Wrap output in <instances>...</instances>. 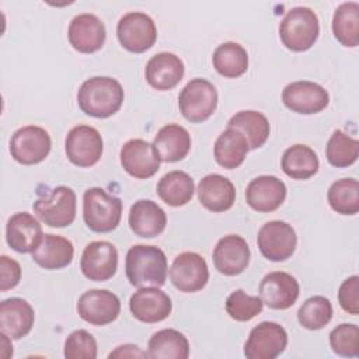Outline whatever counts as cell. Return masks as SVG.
Wrapping results in <instances>:
<instances>
[{
	"label": "cell",
	"mask_w": 359,
	"mask_h": 359,
	"mask_svg": "<svg viewBox=\"0 0 359 359\" xmlns=\"http://www.w3.org/2000/svg\"><path fill=\"white\" fill-rule=\"evenodd\" d=\"M167 257L156 245L137 244L129 248L125 259L126 278L135 287H160L167 279Z\"/></svg>",
	"instance_id": "cell-1"
},
{
	"label": "cell",
	"mask_w": 359,
	"mask_h": 359,
	"mask_svg": "<svg viewBox=\"0 0 359 359\" xmlns=\"http://www.w3.org/2000/svg\"><path fill=\"white\" fill-rule=\"evenodd\" d=\"M123 102V88L116 79L95 76L87 79L77 91L80 109L94 118H108L118 112Z\"/></svg>",
	"instance_id": "cell-2"
},
{
	"label": "cell",
	"mask_w": 359,
	"mask_h": 359,
	"mask_svg": "<svg viewBox=\"0 0 359 359\" xmlns=\"http://www.w3.org/2000/svg\"><path fill=\"white\" fill-rule=\"evenodd\" d=\"M122 216V201L107 194L100 187L84 191L83 217L87 227L95 233H109L115 230Z\"/></svg>",
	"instance_id": "cell-3"
},
{
	"label": "cell",
	"mask_w": 359,
	"mask_h": 359,
	"mask_svg": "<svg viewBox=\"0 0 359 359\" xmlns=\"http://www.w3.org/2000/svg\"><path fill=\"white\" fill-rule=\"evenodd\" d=\"M320 34V24L316 13L309 7L290 8L280 21L279 36L282 43L293 52L310 49Z\"/></svg>",
	"instance_id": "cell-4"
},
{
	"label": "cell",
	"mask_w": 359,
	"mask_h": 359,
	"mask_svg": "<svg viewBox=\"0 0 359 359\" xmlns=\"http://www.w3.org/2000/svg\"><path fill=\"white\" fill-rule=\"evenodd\" d=\"M178 107L187 121L192 123L203 122L216 111L217 91L209 80L192 79L181 90Z\"/></svg>",
	"instance_id": "cell-5"
},
{
	"label": "cell",
	"mask_w": 359,
	"mask_h": 359,
	"mask_svg": "<svg viewBox=\"0 0 359 359\" xmlns=\"http://www.w3.org/2000/svg\"><path fill=\"white\" fill-rule=\"evenodd\" d=\"M52 147L49 133L35 125H27L14 132L10 139L11 157L24 165H32L43 161Z\"/></svg>",
	"instance_id": "cell-6"
},
{
	"label": "cell",
	"mask_w": 359,
	"mask_h": 359,
	"mask_svg": "<svg viewBox=\"0 0 359 359\" xmlns=\"http://www.w3.org/2000/svg\"><path fill=\"white\" fill-rule=\"evenodd\" d=\"M116 35L126 50L142 53L154 45L157 28L150 15L140 11H130L118 21Z\"/></svg>",
	"instance_id": "cell-7"
},
{
	"label": "cell",
	"mask_w": 359,
	"mask_h": 359,
	"mask_svg": "<svg viewBox=\"0 0 359 359\" xmlns=\"http://www.w3.org/2000/svg\"><path fill=\"white\" fill-rule=\"evenodd\" d=\"M34 212L49 227H66L76 217V194L72 188L59 185L49 196L34 202Z\"/></svg>",
	"instance_id": "cell-8"
},
{
	"label": "cell",
	"mask_w": 359,
	"mask_h": 359,
	"mask_svg": "<svg viewBox=\"0 0 359 359\" xmlns=\"http://www.w3.org/2000/svg\"><path fill=\"white\" fill-rule=\"evenodd\" d=\"M261 254L273 262L290 258L296 250L297 236L290 224L282 220H271L265 223L257 236Z\"/></svg>",
	"instance_id": "cell-9"
},
{
	"label": "cell",
	"mask_w": 359,
	"mask_h": 359,
	"mask_svg": "<svg viewBox=\"0 0 359 359\" xmlns=\"http://www.w3.org/2000/svg\"><path fill=\"white\" fill-rule=\"evenodd\" d=\"M102 137L100 132L88 125L72 128L65 140L66 156L77 167H91L102 154Z\"/></svg>",
	"instance_id": "cell-10"
},
{
	"label": "cell",
	"mask_w": 359,
	"mask_h": 359,
	"mask_svg": "<svg viewBox=\"0 0 359 359\" xmlns=\"http://www.w3.org/2000/svg\"><path fill=\"white\" fill-rule=\"evenodd\" d=\"M287 345L286 330L273 321H262L255 325L244 345L248 359H275Z\"/></svg>",
	"instance_id": "cell-11"
},
{
	"label": "cell",
	"mask_w": 359,
	"mask_h": 359,
	"mask_svg": "<svg viewBox=\"0 0 359 359\" xmlns=\"http://www.w3.org/2000/svg\"><path fill=\"white\" fill-rule=\"evenodd\" d=\"M172 285L185 293L203 289L209 280V269L205 258L196 252L185 251L177 255L170 268Z\"/></svg>",
	"instance_id": "cell-12"
},
{
	"label": "cell",
	"mask_w": 359,
	"mask_h": 359,
	"mask_svg": "<svg viewBox=\"0 0 359 359\" xmlns=\"http://www.w3.org/2000/svg\"><path fill=\"white\" fill-rule=\"evenodd\" d=\"M77 313L84 321L93 325H107L118 318L121 302L109 290L91 289L79 297Z\"/></svg>",
	"instance_id": "cell-13"
},
{
	"label": "cell",
	"mask_w": 359,
	"mask_h": 359,
	"mask_svg": "<svg viewBox=\"0 0 359 359\" xmlns=\"http://www.w3.org/2000/svg\"><path fill=\"white\" fill-rule=\"evenodd\" d=\"M118 268V251L109 241H91L86 245L80 259L83 275L94 282L111 279Z\"/></svg>",
	"instance_id": "cell-14"
},
{
	"label": "cell",
	"mask_w": 359,
	"mask_h": 359,
	"mask_svg": "<svg viewBox=\"0 0 359 359\" xmlns=\"http://www.w3.org/2000/svg\"><path fill=\"white\" fill-rule=\"evenodd\" d=\"M283 104L293 112L311 115L321 112L330 102L327 90L313 81L300 80L289 83L282 91Z\"/></svg>",
	"instance_id": "cell-15"
},
{
	"label": "cell",
	"mask_w": 359,
	"mask_h": 359,
	"mask_svg": "<svg viewBox=\"0 0 359 359\" xmlns=\"http://www.w3.org/2000/svg\"><path fill=\"white\" fill-rule=\"evenodd\" d=\"M119 157L123 170L137 180L153 177L158 171L161 161L153 147V143L143 139L128 140L122 146Z\"/></svg>",
	"instance_id": "cell-16"
},
{
	"label": "cell",
	"mask_w": 359,
	"mask_h": 359,
	"mask_svg": "<svg viewBox=\"0 0 359 359\" xmlns=\"http://www.w3.org/2000/svg\"><path fill=\"white\" fill-rule=\"evenodd\" d=\"M299 293V282L287 272H269L259 283L261 300L273 310H285L292 307L296 303Z\"/></svg>",
	"instance_id": "cell-17"
},
{
	"label": "cell",
	"mask_w": 359,
	"mask_h": 359,
	"mask_svg": "<svg viewBox=\"0 0 359 359\" xmlns=\"http://www.w3.org/2000/svg\"><path fill=\"white\" fill-rule=\"evenodd\" d=\"M250 257V247L238 234L222 237L213 250L215 268L226 276H236L241 273L247 268Z\"/></svg>",
	"instance_id": "cell-18"
},
{
	"label": "cell",
	"mask_w": 359,
	"mask_h": 359,
	"mask_svg": "<svg viewBox=\"0 0 359 359\" xmlns=\"http://www.w3.org/2000/svg\"><path fill=\"white\" fill-rule=\"evenodd\" d=\"M129 309L136 320L153 324L171 314L172 303L170 296L158 287H140L130 296Z\"/></svg>",
	"instance_id": "cell-19"
},
{
	"label": "cell",
	"mask_w": 359,
	"mask_h": 359,
	"mask_svg": "<svg viewBox=\"0 0 359 359\" xmlns=\"http://www.w3.org/2000/svg\"><path fill=\"white\" fill-rule=\"evenodd\" d=\"M69 42L81 53H93L102 48L107 36L104 22L94 14L76 15L69 25Z\"/></svg>",
	"instance_id": "cell-20"
},
{
	"label": "cell",
	"mask_w": 359,
	"mask_h": 359,
	"mask_svg": "<svg viewBox=\"0 0 359 359\" xmlns=\"http://www.w3.org/2000/svg\"><path fill=\"white\" fill-rule=\"evenodd\" d=\"M43 238L41 223L28 212L14 213L6 224L7 244L17 252H32Z\"/></svg>",
	"instance_id": "cell-21"
},
{
	"label": "cell",
	"mask_w": 359,
	"mask_h": 359,
	"mask_svg": "<svg viewBox=\"0 0 359 359\" xmlns=\"http://www.w3.org/2000/svg\"><path fill=\"white\" fill-rule=\"evenodd\" d=\"M286 198V185L273 175H259L245 188V201L257 212H273Z\"/></svg>",
	"instance_id": "cell-22"
},
{
	"label": "cell",
	"mask_w": 359,
	"mask_h": 359,
	"mask_svg": "<svg viewBox=\"0 0 359 359\" xmlns=\"http://www.w3.org/2000/svg\"><path fill=\"white\" fill-rule=\"evenodd\" d=\"M182 60L171 52H160L149 59L144 69L146 81L156 90L167 91L174 88L184 77Z\"/></svg>",
	"instance_id": "cell-23"
},
{
	"label": "cell",
	"mask_w": 359,
	"mask_h": 359,
	"mask_svg": "<svg viewBox=\"0 0 359 359\" xmlns=\"http://www.w3.org/2000/svg\"><path fill=\"white\" fill-rule=\"evenodd\" d=\"M35 321L32 306L21 297H10L0 303V328L10 339L25 337Z\"/></svg>",
	"instance_id": "cell-24"
},
{
	"label": "cell",
	"mask_w": 359,
	"mask_h": 359,
	"mask_svg": "<svg viewBox=\"0 0 359 359\" xmlns=\"http://www.w3.org/2000/svg\"><path fill=\"white\" fill-rule=\"evenodd\" d=\"M198 199L210 212H226L236 202V188L233 182L220 175L209 174L198 184Z\"/></svg>",
	"instance_id": "cell-25"
},
{
	"label": "cell",
	"mask_w": 359,
	"mask_h": 359,
	"mask_svg": "<svg viewBox=\"0 0 359 359\" xmlns=\"http://www.w3.org/2000/svg\"><path fill=\"white\" fill-rule=\"evenodd\" d=\"M167 224L165 212L150 199H140L130 206L129 226L136 236L153 238L161 234Z\"/></svg>",
	"instance_id": "cell-26"
},
{
	"label": "cell",
	"mask_w": 359,
	"mask_h": 359,
	"mask_svg": "<svg viewBox=\"0 0 359 359\" xmlns=\"http://www.w3.org/2000/svg\"><path fill=\"white\" fill-rule=\"evenodd\" d=\"M153 147L161 161L175 163L187 157L189 153L191 136L184 126L178 123H168L154 136Z\"/></svg>",
	"instance_id": "cell-27"
},
{
	"label": "cell",
	"mask_w": 359,
	"mask_h": 359,
	"mask_svg": "<svg viewBox=\"0 0 359 359\" xmlns=\"http://www.w3.org/2000/svg\"><path fill=\"white\" fill-rule=\"evenodd\" d=\"M74 248L69 238L57 234H43L39 245L32 251V259L45 269H60L73 259Z\"/></svg>",
	"instance_id": "cell-28"
},
{
	"label": "cell",
	"mask_w": 359,
	"mask_h": 359,
	"mask_svg": "<svg viewBox=\"0 0 359 359\" xmlns=\"http://www.w3.org/2000/svg\"><path fill=\"white\" fill-rule=\"evenodd\" d=\"M248 150L250 147L244 135L237 129L227 128L217 136L213 153L219 165L233 170L243 164Z\"/></svg>",
	"instance_id": "cell-29"
},
{
	"label": "cell",
	"mask_w": 359,
	"mask_h": 359,
	"mask_svg": "<svg viewBox=\"0 0 359 359\" xmlns=\"http://www.w3.org/2000/svg\"><path fill=\"white\" fill-rule=\"evenodd\" d=\"M147 355L153 359H187L189 356V342L182 332L164 328L154 332L149 339Z\"/></svg>",
	"instance_id": "cell-30"
},
{
	"label": "cell",
	"mask_w": 359,
	"mask_h": 359,
	"mask_svg": "<svg viewBox=\"0 0 359 359\" xmlns=\"http://www.w3.org/2000/svg\"><path fill=\"white\" fill-rule=\"evenodd\" d=\"M195 192V184L189 174L185 171L174 170L163 175L157 184V195L170 206L187 205Z\"/></svg>",
	"instance_id": "cell-31"
},
{
	"label": "cell",
	"mask_w": 359,
	"mask_h": 359,
	"mask_svg": "<svg viewBox=\"0 0 359 359\" xmlns=\"http://www.w3.org/2000/svg\"><path fill=\"white\" fill-rule=\"evenodd\" d=\"M282 170L292 180H307L318 171V157L306 144H293L282 156Z\"/></svg>",
	"instance_id": "cell-32"
},
{
	"label": "cell",
	"mask_w": 359,
	"mask_h": 359,
	"mask_svg": "<svg viewBox=\"0 0 359 359\" xmlns=\"http://www.w3.org/2000/svg\"><path fill=\"white\" fill-rule=\"evenodd\" d=\"M227 128H233L241 132L250 149L261 147L266 142L271 130L266 116L258 111L237 112L230 118Z\"/></svg>",
	"instance_id": "cell-33"
},
{
	"label": "cell",
	"mask_w": 359,
	"mask_h": 359,
	"mask_svg": "<svg viewBox=\"0 0 359 359\" xmlns=\"http://www.w3.org/2000/svg\"><path fill=\"white\" fill-rule=\"evenodd\" d=\"M212 62L216 72L227 79L240 77L248 69L247 50L237 42H224L219 45L213 52Z\"/></svg>",
	"instance_id": "cell-34"
},
{
	"label": "cell",
	"mask_w": 359,
	"mask_h": 359,
	"mask_svg": "<svg viewBox=\"0 0 359 359\" xmlns=\"http://www.w3.org/2000/svg\"><path fill=\"white\" fill-rule=\"evenodd\" d=\"M332 32L337 41L348 48L359 43V4L345 1L339 4L332 17Z\"/></svg>",
	"instance_id": "cell-35"
},
{
	"label": "cell",
	"mask_w": 359,
	"mask_h": 359,
	"mask_svg": "<svg viewBox=\"0 0 359 359\" xmlns=\"http://www.w3.org/2000/svg\"><path fill=\"white\" fill-rule=\"evenodd\" d=\"M328 203L337 213L356 215L359 210V184L355 178H342L331 184Z\"/></svg>",
	"instance_id": "cell-36"
},
{
	"label": "cell",
	"mask_w": 359,
	"mask_h": 359,
	"mask_svg": "<svg viewBox=\"0 0 359 359\" xmlns=\"http://www.w3.org/2000/svg\"><path fill=\"white\" fill-rule=\"evenodd\" d=\"M325 156L331 165L337 168L352 165L359 156V142L342 130L337 129L328 139Z\"/></svg>",
	"instance_id": "cell-37"
},
{
	"label": "cell",
	"mask_w": 359,
	"mask_h": 359,
	"mask_svg": "<svg viewBox=\"0 0 359 359\" xmlns=\"http://www.w3.org/2000/svg\"><path fill=\"white\" fill-rule=\"evenodd\" d=\"M332 318V304L324 296H313L299 307L297 320L302 327L316 331L324 328Z\"/></svg>",
	"instance_id": "cell-38"
},
{
	"label": "cell",
	"mask_w": 359,
	"mask_h": 359,
	"mask_svg": "<svg viewBox=\"0 0 359 359\" xmlns=\"http://www.w3.org/2000/svg\"><path fill=\"white\" fill-rule=\"evenodd\" d=\"M264 302L258 296H248L244 290L231 292L226 300V311L236 321H250L262 311Z\"/></svg>",
	"instance_id": "cell-39"
},
{
	"label": "cell",
	"mask_w": 359,
	"mask_h": 359,
	"mask_svg": "<svg viewBox=\"0 0 359 359\" xmlns=\"http://www.w3.org/2000/svg\"><path fill=\"white\" fill-rule=\"evenodd\" d=\"M330 345L332 351L345 358H356L359 355V328L355 324H339L330 334Z\"/></svg>",
	"instance_id": "cell-40"
},
{
	"label": "cell",
	"mask_w": 359,
	"mask_h": 359,
	"mask_svg": "<svg viewBox=\"0 0 359 359\" xmlns=\"http://www.w3.org/2000/svg\"><path fill=\"white\" fill-rule=\"evenodd\" d=\"M66 359H95L97 358V341L86 330L73 331L65 341Z\"/></svg>",
	"instance_id": "cell-41"
},
{
	"label": "cell",
	"mask_w": 359,
	"mask_h": 359,
	"mask_svg": "<svg viewBox=\"0 0 359 359\" xmlns=\"http://www.w3.org/2000/svg\"><path fill=\"white\" fill-rule=\"evenodd\" d=\"M338 300L344 311L356 316L359 313V276H349L338 290Z\"/></svg>",
	"instance_id": "cell-42"
},
{
	"label": "cell",
	"mask_w": 359,
	"mask_h": 359,
	"mask_svg": "<svg viewBox=\"0 0 359 359\" xmlns=\"http://www.w3.org/2000/svg\"><path fill=\"white\" fill-rule=\"evenodd\" d=\"M0 271H1V280H0V290L6 292L8 289H13L18 285L21 279V266L20 264L7 257L1 255L0 257Z\"/></svg>",
	"instance_id": "cell-43"
},
{
	"label": "cell",
	"mask_w": 359,
	"mask_h": 359,
	"mask_svg": "<svg viewBox=\"0 0 359 359\" xmlns=\"http://www.w3.org/2000/svg\"><path fill=\"white\" fill-rule=\"evenodd\" d=\"M149 356L147 352L140 351L137 345L126 344V345H119L114 352L109 353V358H146Z\"/></svg>",
	"instance_id": "cell-44"
}]
</instances>
